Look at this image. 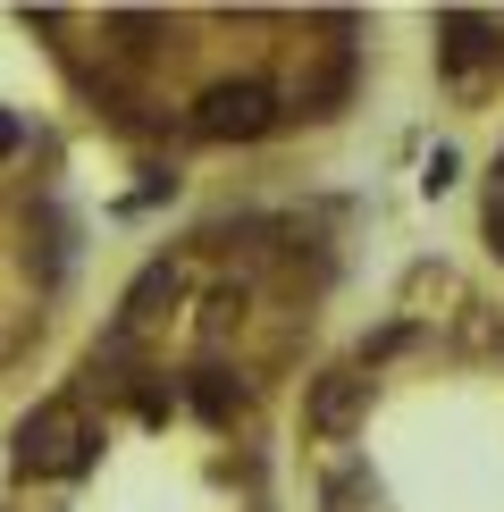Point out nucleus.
<instances>
[{
	"instance_id": "0eeeda50",
	"label": "nucleus",
	"mask_w": 504,
	"mask_h": 512,
	"mask_svg": "<svg viewBox=\"0 0 504 512\" xmlns=\"http://www.w3.org/2000/svg\"><path fill=\"white\" fill-rule=\"evenodd\" d=\"M17 143H26V126H17L9 110H0V160H9V152H17Z\"/></svg>"
},
{
	"instance_id": "f03ea898",
	"label": "nucleus",
	"mask_w": 504,
	"mask_h": 512,
	"mask_svg": "<svg viewBox=\"0 0 504 512\" xmlns=\"http://www.w3.org/2000/svg\"><path fill=\"white\" fill-rule=\"evenodd\" d=\"M278 126V93L269 84H210V93L194 101V135H210V143H252V135H269Z\"/></svg>"
},
{
	"instance_id": "f257e3e1",
	"label": "nucleus",
	"mask_w": 504,
	"mask_h": 512,
	"mask_svg": "<svg viewBox=\"0 0 504 512\" xmlns=\"http://www.w3.org/2000/svg\"><path fill=\"white\" fill-rule=\"evenodd\" d=\"M93 420L76 403H42V412L17 420V479H76L93 462Z\"/></svg>"
},
{
	"instance_id": "423d86ee",
	"label": "nucleus",
	"mask_w": 504,
	"mask_h": 512,
	"mask_svg": "<svg viewBox=\"0 0 504 512\" xmlns=\"http://www.w3.org/2000/svg\"><path fill=\"white\" fill-rule=\"evenodd\" d=\"M185 403H194L202 420H236L244 412V387L227 370H194V378H185Z\"/></svg>"
},
{
	"instance_id": "39448f33",
	"label": "nucleus",
	"mask_w": 504,
	"mask_h": 512,
	"mask_svg": "<svg viewBox=\"0 0 504 512\" xmlns=\"http://www.w3.org/2000/svg\"><path fill=\"white\" fill-rule=\"evenodd\" d=\"M177 286H185V277L168 269V261H152V269L135 277V294H126V311H118V319H126V328H143V319H160V303H177Z\"/></svg>"
},
{
	"instance_id": "7ed1b4c3",
	"label": "nucleus",
	"mask_w": 504,
	"mask_h": 512,
	"mask_svg": "<svg viewBox=\"0 0 504 512\" xmlns=\"http://www.w3.org/2000/svg\"><path fill=\"white\" fill-rule=\"evenodd\" d=\"M362 403H370V378L362 370H328L320 378V387H311V429H353V412H362Z\"/></svg>"
},
{
	"instance_id": "20e7f679",
	"label": "nucleus",
	"mask_w": 504,
	"mask_h": 512,
	"mask_svg": "<svg viewBox=\"0 0 504 512\" xmlns=\"http://www.w3.org/2000/svg\"><path fill=\"white\" fill-rule=\"evenodd\" d=\"M437 34H446V68H454V76H471L479 59L496 51V42H488L496 26H488V17H471V9H446V17H437Z\"/></svg>"
}]
</instances>
